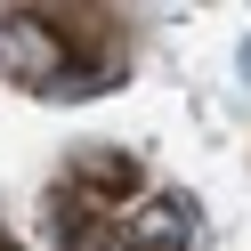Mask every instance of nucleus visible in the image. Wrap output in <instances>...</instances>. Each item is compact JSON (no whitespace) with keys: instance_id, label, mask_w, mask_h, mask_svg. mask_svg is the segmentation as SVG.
Wrapping results in <instances>:
<instances>
[{"instance_id":"nucleus-3","label":"nucleus","mask_w":251,"mask_h":251,"mask_svg":"<svg viewBox=\"0 0 251 251\" xmlns=\"http://www.w3.org/2000/svg\"><path fill=\"white\" fill-rule=\"evenodd\" d=\"M89 186H105V195H114V186H138V162H122V154H98V162H89Z\"/></svg>"},{"instance_id":"nucleus-2","label":"nucleus","mask_w":251,"mask_h":251,"mask_svg":"<svg viewBox=\"0 0 251 251\" xmlns=\"http://www.w3.org/2000/svg\"><path fill=\"white\" fill-rule=\"evenodd\" d=\"M186 227H195V211H186V202H146V211L130 219V235H122V243L130 251H186Z\"/></svg>"},{"instance_id":"nucleus-1","label":"nucleus","mask_w":251,"mask_h":251,"mask_svg":"<svg viewBox=\"0 0 251 251\" xmlns=\"http://www.w3.org/2000/svg\"><path fill=\"white\" fill-rule=\"evenodd\" d=\"M0 73H17L25 89H57L65 81V41L49 33V17H33V8L0 17Z\"/></svg>"}]
</instances>
